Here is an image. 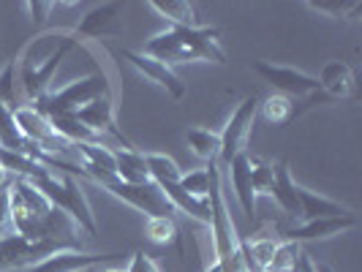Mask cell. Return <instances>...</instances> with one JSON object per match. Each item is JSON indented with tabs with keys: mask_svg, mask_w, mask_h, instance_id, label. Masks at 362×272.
Masks as SVG:
<instances>
[{
	"mask_svg": "<svg viewBox=\"0 0 362 272\" xmlns=\"http://www.w3.org/2000/svg\"><path fill=\"white\" fill-rule=\"evenodd\" d=\"M123 254H85L76 248H63L57 254L41 259L38 264L28 267L25 272H88L95 267H104L109 261L120 259Z\"/></svg>",
	"mask_w": 362,
	"mask_h": 272,
	"instance_id": "obj_12",
	"label": "cell"
},
{
	"mask_svg": "<svg viewBox=\"0 0 362 272\" xmlns=\"http://www.w3.org/2000/svg\"><path fill=\"white\" fill-rule=\"evenodd\" d=\"M54 6H57V3H52V0H28V3H25V8H28L30 22H33L36 30H41V28L49 22V14L54 11Z\"/></svg>",
	"mask_w": 362,
	"mask_h": 272,
	"instance_id": "obj_35",
	"label": "cell"
},
{
	"mask_svg": "<svg viewBox=\"0 0 362 272\" xmlns=\"http://www.w3.org/2000/svg\"><path fill=\"white\" fill-rule=\"evenodd\" d=\"M254 71L259 73L267 85H272L275 93L291 98L294 104H297V101H303L305 107H310V104H327V98L322 95V90H319L316 76H310V73L297 71V69H291V66H278V63H272V60H254Z\"/></svg>",
	"mask_w": 362,
	"mask_h": 272,
	"instance_id": "obj_5",
	"label": "cell"
},
{
	"mask_svg": "<svg viewBox=\"0 0 362 272\" xmlns=\"http://www.w3.org/2000/svg\"><path fill=\"white\" fill-rule=\"evenodd\" d=\"M259 112L270 126H286L297 117V104L281 93H272L264 101H259Z\"/></svg>",
	"mask_w": 362,
	"mask_h": 272,
	"instance_id": "obj_24",
	"label": "cell"
},
{
	"mask_svg": "<svg viewBox=\"0 0 362 272\" xmlns=\"http://www.w3.org/2000/svg\"><path fill=\"white\" fill-rule=\"evenodd\" d=\"M145 235H147V240L156 242V245H172V242L177 240V223H175V215L147 218Z\"/></svg>",
	"mask_w": 362,
	"mask_h": 272,
	"instance_id": "obj_29",
	"label": "cell"
},
{
	"mask_svg": "<svg viewBox=\"0 0 362 272\" xmlns=\"http://www.w3.org/2000/svg\"><path fill=\"white\" fill-rule=\"evenodd\" d=\"M0 272H3V259H0Z\"/></svg>",
	"mask_w": 362,
	"mask_h": 272,
	"instance_id": "obj_40",
	"label": "cell"
},
{
	"mask_svg": "<svg viewBox=\"0 0 362 272\" xmlns=\"http://www.w3.org/2000/svg\"><path fill=\"white\" fill-rule=\"evenodd\" d=\"M188 147L199 155L202 161H218V153H221V134L210 131V128H191L188 131Z\"/></svg>",
	"mask_w": 362,
	"mask_h": 272,
	"instance_id": "obj_26",
	"label": "cell"
},
{
	"mask_svg": "<svg viewBox=\"0 0 362 272\" xmlns=\"http://www.w3.org/2000/svg\"><path fill=\"white\" fill-rule=\"evenodd\" d=\"M88 272H93V270H88Z\"/></svg>",
	"mask_w": 362,
	"mask_h": 272,
	"instance_id": "obj_41",
	"label": "cell"
},
{
	"mask_svg": "<svg viewBox=\"0 0 362 272\" xmlns=\"http://www.w3.org/2000/svg\"><path fill=\"white\" fill-rule=\"evenodd\" d=\"M79 47V41L74 38V33H47V36H38L36 41H30L25 47V52L19 57V82H22V90L30 101H38L41 95L49 93V82L57 73L63 57L69 52H74Z\"/></svg>",
	"mask_w": 362,
	"mask_h": 272,
	"instance_id": "obj_2",
	"label": "cell"
},
{
	"mask_svg": "<svg viewBox=\"0 0 362 272\" xmlns=\"http://www.w3.org/2000/svg\"><path fill=\"white\" fill-rule=\"evenodd\" d=\"M357 215H346V218H319V220H305L303 226H291L281 235V242H294V245H303V242H316V240H329V237H338L349 232V229H357Z\"/></svg>",
	"mask_w": 362,
	"mask_h": 272,
	"instance_id": "obj_13",
	"label": "cell"
},
{
	"mask_svg": "<svg viewBox=\"0 0 362 272\" xmlns=\"http://www.w3.org/2000/svg\"><path fill=\"white\" fill-rule=\"evenodd\" d=\"M17 235L14 232V215H11V177L0 182V240Z\"/></svg>",
	"mask_w": 362,
	"mask_h": 272,
	"instance_id": "obj_31",
	"label": "cell"
},
{
	"mask_svg": "<svg viewBox=\"0 0 362 272\" xmlns=\"http://www.w3.org/2000/svg\"><path fill=\"white\" fill-rule=\"evenodd\" d=\"M30 182H33L38 191L49 199L52 207L63 210L66 215L71 218L85 235L93 237L95 232H98L90 201H88L85 191H82V185H79V180H76L74 175H54L52 172V175H47V177H38V180H30Z\"/></svg>",
	"mask_w": 362,
	"mask_h": 272,
	"instance_id": "obj_3",
	"label": "cell"
},
{
	"mask_svg": "<svg viewBox=\"0 0 362 272\" xmlns=\"http://www.w3.org/2000/svg\"><path fill=\"white\" fill-rule=\"evenodd\" d=\"M150 8L169 22V28H194L197 22V11L194 3L188 0H150Z\"/></svg>",
	"mask_w": 362,
	"mask_h": 272,
	"instance_id": "obj_22",
	"label": "cell"
},
{
	"mask_svg": "<svg viewBox=\"0 0 362 272\" xmlns=\"http://www.w3.org/2000/svg\"><path fill=\"white\" fill-rule=\"evenodd\" d=\"M101 188H104L107 194H112L115 199H120L123 204L139 210V213L147 218H169L175 213L172 201L166 199V194H163L153 180L142 182V185H128V182L112 180V182H107V185H101Z\"/></svg>",
	"mask_w": 362,
	"mask_h": 272,
	"instance_id": "obj_7",
	"label": "cell"
},
{
	"mask_svg": "<svg viewBox=\"0 0 362 272\" xmlns=\"http://www.w3.org/2000/svg\"><path fill=\"white\" fill-rule=\"evenodd\" d=\"M0 163H3V172H8L11 177H19V180H38V177L52 175V169H47L41 161L17 150H6V147H0Z\"/></svg>",
	"mask_w": 362,
	"mask_h": 272,
	"instance_id": "obj_20",
	"label": "cell"
},
{
	"mask_svg": "<svg viewBox=\"0 0 362 272\" xmlns=\"http://www.w3.org/2000/svg\"><path fill=\"white\" fill-rule=\"evenodd\" d=\"M272 191L270 196L278 201V207L291 218H300V199H297V182L291 180L289 161H278L272 166Z\"/></svg>",
	"mask_w": 362,
	"mask_h": 272,
	"instance_id": "obj_18",
	"label": "cell"
},
{
	"mask_svg": "<svg viewBox=\"0 0 362 272\" xmlns=\"http://www.w3.org/2000/svg\"><path fill=\"white\" fill-rule=\"evenodd\" d=\"M115 175H117V180L128 182V185H142V182H150L145 153H139V150H134V147L115 150Z\"/></svg>",
	"mask_w": 362,
	"mask_h": 272,
	"instance_id": "obj_19",
	"label": "cell"
},
{
	"mask_svg": "<svg viewBox=\"0 0 362 272\" xmlns=\"http://www.w3.org/2000/svg\"><path fill=\"white\" fill-rule=\"evenodd\" d=\"M221 30L210 25H194V28H166L163 33L153 36L142 52L161 60L166 66L175 63H226V52L221 47Z\"/></svg>",
	"mask_w": 362,
	"mask_h": 272,
	"instance_id": "obj_1",
	"label": "cell"
},
{
	"mask_svg": "<svg viewBox=\"0 0 362 272\" xmlns=\"http://www.w3.org/2000/svg\"><path fill=\"white\" fill-rule=\"evenodd\" d=\"M300 245H294V242H278V248H275V254H272V261H270V270L267 272H289L291 264H294V259L300 256Z\"/></svg>",
	"mask_w": 362,
	"mask_h": 272,
	"instance_id": "obj_33",
	"label": "cell"
},
{
	"mask_svg": "<svg viewBox=\"0 0 362 272\" xmlns=\"http://www.w3.org/2000/svg\"><path fill=\"white\" fill-rule=\"evenodd\" d=\"M109 93H112V85L107 82V76L98 71V73H90V76H82V79H74V82H69L60 90L41 95L38 101H33V107L44 117L74 114V112H79L82 107H88L90 101L101 98V95H109Z\"/></svg>",
	"mask_w": 362,
	"mask_h": 272,
	"instance_id": "obj_4",
	"label": "cell"
},
{
	"mask_svg": "<svg viewBox=\"0 0 362 272\" xmlns=\"http://www.w3.org/2000/svg\"><path fill=\"white\" fill-rule=\"evenodd\" d=\"M101 272H126V270H117V267H104Z\"/></svg>",
	"mask_w": 362,
	"mask_h": 272,
	"instance_id": "obj_38",
	"label": "cell"
},
{
	"mask_svg": "<svg viewBox=\"0 0 362 272\" xmlns=\"http://www.w3.org/2000/svg\"><path fill=\"white\" fill-rule=\"evenodd\" d=\"M0 147L17 150V153H28V142L19 136L17 123H14V109L6 107L3 101H0Z\"/></svg>",
	"mask_w": 362,
	"mask_h": 272,
	"instance_id": "obj_28",
	"label": "cell"
},
{
	"mask_svg": "<svg viewBox=\"0 0 362 272\" xmlns=\"http://www.w3.org/2000/svg\"><path fill=\"white\" fill-rule=\"evenodd\" d=\"M316 82H319V90L327 101H349L357 93L354 69L344 60H329L322 69V73L316 76Z\"/></svg>",
	"mask_w": 362,
	"mask_h": 272,
	"instance_id": "obj_15",
	"label": "cell"
},
{
	"mask_svg": "<svg viewBox=\"0 0 362 272\" xmlns=\"http://www.w3.org/2000/svg\"><path fill=\"white\" fill-rule=\"evenodd\" d=\"M49 126H52L54 136L63 139L66 145H85V142H101L88 126H82L74 114H54L49 117Z\"/></svg>",
	"mask_w": 362,
	"mask_h": 272,
	"instance_id": "obj_23",
	"label": "cell"
},
{
	"mask_svg": "<svg viewBox=\"0 0 362 272\" xmlns=\"http://www.w3.org/2000/svg\"><path fill=\"white\" fill-rule=\"evenodd\" d=\"M289 272H325L313 259H310L305 251H300V256L294 259V264H291V270Z\"/></svg>",
	"mask_w": 362,
	"mask_h": 272,
	"instance_id": "obj_37",
	"label": "cell"
},
{
	"mask_svg": "<svg viewBox=\"0 0 362 272\" xmlns=\"http://www.w3.org/2000/svg\"><path fill=\"white\" fill-rule=\"evenodd\" d=\"M126 272H161V270H158V264H156L145 251H136V254L131 256Z\"/></svg>",
	"mask_w": 362,
	"mask_h": 272,
	"instance_id": "obj_36",
	"label": "cell"
},
{
	"mask_svg": "<svg viewBox=\"0 0 362 272\" xmlns=\"http://www.w3.org/2000/svg\"><path fill=\"white\" fill-rule=\"evenodd\" d=\"M229 169V180H232V191H235L237 201L243 207V213L248 218H254L256 210V191L254 180H251V155L248 153H240L237 158H232V163L226 166Z\"/></svg>",
	"mask_w": 362,
	"mask_h": 272,
	"instance_id": "obj_16",
	"label": "cell"
},
{
	"mask_svg": "<svg viewBox=\"0 0 362 272\" xmlns=\"http://www.w3.org/2000/svg\"><path fill=\"white\" fill-rule=\"evenodd\" d=\"M251 180H254L256 194H267L270 196L275 175H272L270 163L264 161V158H259V155H251Z\"/></svg>",
	"mask_w": 362,
	"mask_h": 272,
	"instance_id": "obj_32",
	"label": "cell"
},
{
	"mask_svg": "<svg viewBox=\"0 0 362 272\" xmlns=\"http://www.w3.org/2000/svg\"><path fill=\"white\" fill-rule=\"evenodd\" d=\"M17 73H19V66L14 60L0 71V101L11 109H14V101H17V90H14V76Z\"/></svg>",
	"mask_w": 362,
	"mask_h": 272,
	"instance_id": "obj_34",
	"label": "cell"
},
{
	"mask_svg": "<svg viewBox=\"0 0 362 272\" xmlns=\"http://www.w3.org/2000/svg\"><path fill=\"white\" fill-rule=\"evenodd\" d=\"M256 114H259V98L248 95V98H243L237 104L232 117L226 120V126L221 131V153H218V161L223 163V166H229L232 158H237L240 153H245Z\"/></svg>",
	"mask_w": 362,
	"mask_h": 272,
	"instance_id": "obj_8",
	"label": "cell"
},
{
	"mask_svg": "<svg viewBox=\"0 0 362 272\" xmlns=\"http://www.w3.org/2000/svg\"><path fill=\"white\" fill-rule=\"evenodd\" d=\"M115 54H120L126 63H131V66L142 73L145 79H150L153 85H158L161 90H166V95H172L175 101H180L182 95H185V82L175 73L172 66H166V63H161V60H156V57H150V54H145V52L126 49V47H117Z\"/></svg>",
	"mask_w": 362,
	"mask_h": 272,
	"instance_id": "obj_10",
	"label": "cell"
},
{
	"mask_svg": "<svg viewBox=\"0 0 362 272\" xmlns=\"http://www.w3.org/2000/svg\"><path fill=\"white\" fill-rule=\"evenodd\" d=\"M180 185L182 191L191 196V199L207 201V194H210V175L207 169H194V172H182L180 175Z\"/></svg>",
	"mask_w": 362,
	"mask_h": 272,
	"instance_id": "obj_30",
	"label": "cell"
},
{
	"mask_svg": "<svg viewBox=\"0 0 362 272\" xmlns=\"http://www.w3.org/2000/svg\"><path fill=\"white\" fill-rule=\"evenodd\" d=\"M147 172H150V180L156 185H169V182H180L182 169L177 166L175 158H169L166 153H145Z\"/></svg>",
	"mask_w": 362,
	"mask_h": 272,
	"instance_id": "obj_25",
	"label": "cell"
},
{
	"mask_svg": "<svg viewBox=\"0 0 362 272\" xmlns=\"http://www.w3.org/2000/svg\"><path fill=\"white\" fill-rule=\"evenodd\" d=\"M74 117H76L82 126L90 128L98 139H101L104 134H112L115 139H120V142H123V147H134L126 139V134L115 126V98H112V93H109V95H101V98H95V101H90L88 107H82L79 112H74Z\"/></svg>",
	"mask_w": 362,
	"mask_h": 272,
	"instance_id": "obj_14",
	"label": "cell"
},
{
	"mask_svg": "<svg viewBox=\"0 0 362 272\" xmlns=\"http://www.w3.org/2000/svg\"><path fill=\"white\" fill-rule=\"evenodd\" d=\"M14 123H17L19 136L30 145H36L41 153H66L71 145H66L63 139L54 136L52 126H49V117H44L36 107H14Z\"/></svg>",
	"mask_w": 362,
	"mask_h": 272,
	"instance_id": "obj_9",
	"label": "cell"
},
{
	"mask_svg": "<svg viewBox=\"0 0 362 272\" xmlns=\"http://www.w3.org/2000/svg\"><path fill=\"white\" fill-rule=\"evenodd\" d=\"M52 204L38 191L30 180L11 177V215H14V232L25 240H36L38 226L49 215Z\"/></svg>",
	"mask_w": 362,
	"mask_h": 272,
	"instance_id": "obj_6",
	"label": "cell"
},
{
	"mask_svg": "<svg viewBox=\"0 0 362 272\" xmlns=\"http://www.w3.org/2000/svg\"><path fill=\"white\" fill-rule=\"evenodd\" d=\"M310 11H316V14H322L327 19H357L360 14L362 3L360 0H308L305 3Z\"/></svg>",
	"mask_w": 362,
	"mask_h": 272,
	"instance_id": "obj_27",
	"label": "cell"
},
{
	"mask_svg": "<svg viewBox=\"0 0 362 272\" xmlns=\"http://www.w3.org/2000/svg\"><path fill=\"white\" fill-rule=\"evenodd\" d=\"M297 199H300V218L303 220H319V218H346L354 215L351 207H346L341 201L327 199L316 191H308L303 185H297Z\"/></svg>",
	"mask_w": 362,
	"mask_h": 272,
	"instance_id": "obj_17",
	"label": "cell"
},
{
	"mask_svg": "<svg viewBox=\"0 0 362 272\" xmlns=\"http://www.w3.org/2000/svg\"><path fill=\"white\" fill-rule=\"evenodd\" d=\"M6 180V172H3V163H0V182Z\"/></svg>",
	"mask_w": 362,
	"mask_h": 272,
	"instance_id": "obj_39",
	"label": "cell"
},
{
	"mask_svg": "<svg viewBox=\"0 0 362 272\" xmlns=\"http://www.w3.org/2000/svg\"><path fill=\"white\" fill-rule=\"evenodd\" d=\"M163 194H166V199L172 201V207L175 210H180V213H185L188 218H194V220H199L202 226H210V220H213V215H210V204L207 201H199V199H191L185 191H182L177 182H169V185H158Z\"/></svg>",
	"mask_w": 362,
	"mask_h": 272,
	"instance_id": "obj_21",
	"label": "cell"
},
{
	"mask_svg": "<svg viewBox=\"0 0 362 272\" xmlns=\"http://www.w3.org/2000/svg\"><path fill=\"white\" fill-rule=\"evenodd\" d=\"M123 3L117 0H109V3H98L93 6L85 17L79 19V25L74 28V38L82 44V41H90V38H117L120 36V19H123Z\"/></svg>",
	"mask_w": 362,
	"mask_h": 272,
	"instance_id": "obj_11",
	"label": "cell"
}]
</instances>
